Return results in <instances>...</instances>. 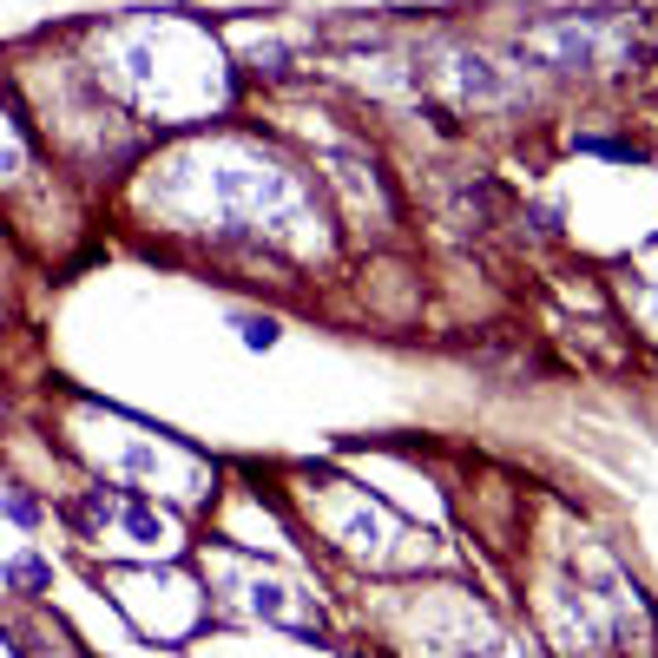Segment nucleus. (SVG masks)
<instances>
[{
	"label": "nucleus",
	"instance_id": "nucleus-3",
	"mask_svg": "<svg viewBox=\"0 0 658 658\" xmlns=\"http://www.w3.org/2000/svg\"><path fill=\"white\" fill-rule=\"evenodd\" d=\"M0 514L20 520V527H33V520H40V507H33L27 494H14V487H0Z\"/></svg>",
	"mask_w": 658,
	"mask_h": 658
},
{
	"label": "nucleus",
	"instance_id": "nucleus-1",
	"mask_svg": "<svg viewBox=\"0 0 658 658\" xmlns=\"http://www.w3.org/2000/svg\"><path fill=\"white\" fill-rule=\"evenodd\" d=\"M47 580H53V566H47V560H33V553L7 560V586H20V593H40Z\"/></svg>",
	"mask_w": 658,
	"mask_h": 658
},
{
	"label": "nucleus",
	"instance_id": "nucleus-2",
	"mask_svg": "<svg viewBox=\"0 0 658 658\" xmlns=\"http://www.w3.org/2000/svg\"><path fill=\"white\" fill-rule=\"evenodd\" d=\"M237 329H244V349H270V343H277V336H283V329L270 323V316H244V323H237Z\"/></svg>",
	"mask_w": 658,
	"mask_h": 658
}]
</instances>
